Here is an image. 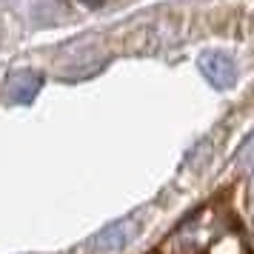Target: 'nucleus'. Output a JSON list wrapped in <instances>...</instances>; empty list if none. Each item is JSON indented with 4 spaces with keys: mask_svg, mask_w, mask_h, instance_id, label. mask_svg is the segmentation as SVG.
I'll use <instances>...</instances> for the list:
<instances>
[{
    "mask_svg": "<svg viewBox=\"0 0 254 254\" xmlns=\"http://www.w3.org/2000/svg\"><path fill=\"white\" fill-rule=\"evenodd\" d=\"M134 231H137L134 220H120V223L103 229L94 237V249H97V252H117V249H123V246L134 237Z\"/></svg>",
    "mask_w": 254,
    "mask_h": 254,
    "instance_id": "f257e3e1",
    "label": "nucleus"
},
{
    "mask_svg": "<svg viewBox=\"0 0 254 254\" xmlns=\"http://www.w3.org/2000/svg\"><path fill=\"white\" fill-rule=\"evenodd\" d=\"M203 71H206L208 80L214 83V86H220V89L231 86V80H234V66L223 55H206L203 58Z\"/></svg>",
    "mask_w": 254,
    "mask_h": 254,
    "instance_id": "f03ea898",
    "label": "nucleus"
},
{
    "mask_svg": "<svg viewBox=\"0 0 254 254\" xmlns=\"http://www.w3.org/2000/svg\"><path fill=\"white\" fill-rule=\"evenodd\" d=\"M37 89H40V77L32 74V71H23V74H17V77L12 80L9 97H12L14 103H29V100L37 94Z\"/></svg>",
    "mask_w": 254,
    "mask_h": 254,
    "instance_id": "7ed1b4c3",
    "label": "nucleus"
}]
</instances>
